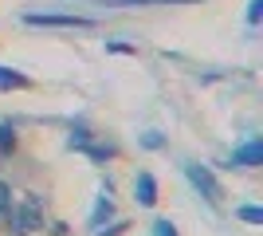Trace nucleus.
Listing matches in <instances>:
<instances>
[{
    "instance_id": "1",
    "label": "nucleus",
    "mask_w": 263,
    "mask_h": 236,
    "mask_svg": "<svg viewBox=\"0 0 263 236\" xmlns=\"http://www.w3.org/2000/svg\"><path fill=\"white\" fill-rule=\"evenodd\" d=\"M28 24L32 28H90L87 16H28Z\"/></svg>"
},
{
    "instance_id": "9",
    "label": "nucleus",
    "mask_w": 263,
    "mask_h": 236,
    "mask_svg": "<svg viewBox=\"0 0 263 236\" xmlns=\"http://www.w3.org/2000/svg\"><path fill=\"white\" fill-rule=\"evenodd\" d=\"M122 4H193V0H122Z\"/></svg>"
},
{
    "instance_id": "6",
    "label": "nucleus",
    "mask_w": 263,
    "mask_h": 236,
    "mask_svg": "<svg viewBox=\"0 0 263 236\" xmlns=\"http://www.w3.org/2000/svg\"><path fill=\"white\" fill-rule=\"evenodd\" d=\"M0 87H24V75H16V71L0 67Z\"/></svg>"
},
{
    "instance_id": "4",
    "label": "nucleus",
    "mask_w": 263,
    "mask_h": 236,
    "mask_svg": "<svg viewBox=\"0 0 263 236\" xmlns=\"http://www.w3.org/2000/svg\"><path fill=\"white\" fill-rule=\"evenodd\" d=\"M12 225H16V232H32V228H40V213L28 205V209H20V213L12 216Z\"/></svg>"
},
{
    "instance_id": "3",
    "label": "nucleus",
    "mask_w": 263,
    "mask_h": 236,
    "mask_svg": "<svg viewBox=\"0 0 263 236\" xmlns=\"http://www.w3.org/2000/svg\"><path fill=\"white\" fill-rule=\"evenodd\" d=\"M134 189H138V201H142V205L157 201V181L149 177V173H138V185H134Z\"/></svg>"
},
{
    "instance_id": "7",
    "label": "nucleus",
    "mask_w": 263,
    "mask_h": 236,
    "mask_svg": "<svg viewBox=\"0 0 263 236\" xmlns=\"http://www.w3.org/2000/svg\"><path fill=\"white\" fill-rule=\"evenodd\" d=\"M240 221H248V225H263V209L248 205V209H240Z\"/></svg>"
},
{
    "instance_id": "10",
    "label": "nucleus",
    "mask_w": 263,
    "mask_h": 236,
    "mask_svg": "<svg viewBox=\"0 0 263 236\" xmlns=\"http://www.w3.org/2000/svg\"><path fill=\"white\" fill-rule=\"evenodd\" d=\"M154 232H157V236H177V228L169 225V221H157V225H154Z\"/></svg>"
},
{
    "instance_id": "11",
    "label": "nucleus",
    "mask_w": 263,
    "mask_h": 236,
    "mask_svg": "<svg viewBox=\"0 0 263 236\" xmlns=\"http://www.w3.org/2000/svg\"><path fill=\"white\" fill-rule=\"evenodd\" d=\"M259 8H263V0H252V8H248V20H252V24L259 20Z\"/></svg>"
},
{
    "instance_id": "5",
    "label": "nucleus",
    "mask_w": 263,
    "mask_h": 236,
    "mask_svg": "<svg viewBox=\"0 0 263 236\" xmlns=\"http://www.w3.org/2000/svg\"><path fill=\"white\" fill-rule=\"evenodd\" d=\"M259 157H263V150H259V146H248V150H240V154L232 157V166H255Z\"/></svg>"
},
{
    "instance_id": "8",
    "label": "nucleus",
    "mask_w": 263,
    "mask_h": 236,
    "mask_svg": "<svg viewBox=\"0 0 263 236\" xmlns=\"http://www.w3.org/2000/svg\"><path fill=\"white\" fill-rule=\"evenodd\" d=\"M12 150V126H0V154Z\"/></svg>"
},
{
    "instance_id": "12",
    "label": "nucleus",
    "mask_w": 263,
    "mask_h": 236,
    "mask_svg": "<svg viewBox=\"0 0 263 236\" xmlns=\"http://www.w3.org/2000/svg\"><path fill=\"white\" fill-rule=\"evenodd\" d=\"M0 209H8V185L0 181Z\"/></svg>"
},
{
    "instance_id": "2",
    "label": "nucleus",
    "mask_w": 263,
    "mask_h": 236,
    "mask_svg": "<svg viewBox=\"0 0 263 236\" xmlns=\"http://www.w3.org/2000/svg\"><path fill=\"white\" fill-rule=\"evenodd\" d=\"M189 177H193V185H197V189H204V197H209L212 205L220 201V185H216V177H212L204 166H189Z\"/></svg>"
}]
</instances>
